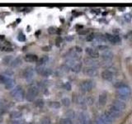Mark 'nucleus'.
Listing matches in <instances>:
<instances>
[{"label": "nucleus", "mask_w": 132, "mask_h": 124, "mask_svg": "<svg viewBox=\"0 0 132 124\" xmlns=\"http://www.w3.org/2000/svg\"><path fill=\"white\" fill-rule=\"evenodd\" d=\"M117 94L119 97V99H122L125 101V99L129 98L131 94V89L129 86L125 84L117 89Z\"/></svg>", "instance_id": "obj_1"}, {"label": "nucleus", "mask_w": 132, "mask_h": 124, "mask_svg": "<svg viewBox=\"0 0 132 124\" xmlns=\"http://www.w3.org/2000/svg\"><path fill=\"white\" fill-rule=\"evenodd\" d=\"M10 94L16 101H22L24 99V91L21 85H18L12 89Z\"/></svg>", "instance_id": "obj_2"}, {"label": "nucleus", "mask_w": 132, "mask_h": 124, "mask_svg": "<svg viewBox=\"0 0 132 124\" xmlns=\"http://www.w3.org/2000/svg\"><path fill=\"white\" fill-rule=\"evenodd\" d=\"M39 94V89L36 85H31L28 88L27 93V100L29 102H33Z\"/></svg>", "instance_id": "obj_3"}, {"label": "nucleus", "mask_w": 132, "mask_h": 124, "mask_svg": "<svg viewBox=\"0 0 132 124\" xmlns=\"http://www.w3.org/2000/svg\"><path fill=\"white\" fill-rule=\"evenodd\" d=\"M94 86H95V84L93 80H86L84 81H82L79 84V89L82 92L86 93V92H89V91L92 90L94 88Z\"/></svg>", "instance_id": "obj_4"}, {"label": "nucleus", "mask_w": 132, "mask_h": 124, "mask_svg": "<svg viewBox=\"0 0 132 124\" xmlns=\"http://www.w3.org/2000/svg\"><path fill=\"white\" fill-rule=\"evenodd\" d=\"M116 71H117L116 69L113 67V66H111V68L103 70V71L102 72V74H101L102 78L103 79V80H106V81H111L113 79Z\"/></svg>", "instance_id": "obj_5"}, {"label": "nucleus", "mask_w": 132, "mask_h": 124, "mask_svg": "<svg viewBox=\"0 0 132 124\" xmlns=\"http://www.w3.org/2000/svg\"><path fill=\"white\" fill-rule=\"evenodd\" d=\"M35 70L39 74H40V75L45 76V77L51 75V74H53V70L51 69L45 67L44 65H37Z\"/></svg>", "instance_id": "obj_6"}, {"label": "nucleus", "mask_w": 132, "mask_h": 124, "mask_svg": "<svg viewBox=\"0 0 132 124\" xmlns=\"http://www.w3.org/2000/svg\"><path fill=\"white\" fill-rule=\"evenodd\" d=\"M112 107H114L116 109H117L119 112H121V113H122V112L126 109V103H125V101L122 100V99H115V100L113 101L112 103V105H111Z\"/></svg>", "instance_id": "obj_7"}, {"label": "nucleus", "mask_w": 132, "mask_h": 124, "mask_svg": "<svg viewBox=\"0 0 132 124\" xmlns=\"http://www.w3.org/2000/svg\"><path fill=\"white\" fill-rule=\"evenodd\" d=\"M84 64L86 65V67H95L97 68L100 65V62L97 61L96 59H93L91 57H86L84 59Z\"/></svg>", "instance_id": "obj_8"}, {"label": "nucleus", "mask_w": 132, "mask_h": 124, "mask_svg": "<svg viewBox=\"0 0 132 124\" xmlns=\"http://www.w3.org/2000/svg\"><path fill=\"white\" fill-rule=\"evenodd\" d=\"M82 72H84V74L87 76L95 77L97 75L98 70H97V68H95V67H85L82 69Z\"/></svg>", "instance_id": "obj_9"}, {"label": "nucleus", "mask_w": 132, "mask_h": 124, "mask_svg": "<svg viewBox=\"0 0 132 124\" xmlns=\"http://www.w3.org/2000/svg\"><path fill=\"white\" fill-rule=\"evenodd\" d=\"M100 56L102 57V61H111V60L113 59V53L110 50H107V51H105L102 52V54L100 55Z\"/></svg>", "instance_id": "obj_10"}, {"label": "nucleus", "mask_w": 132, "mask_h": 124, "mask_svg": "<svg viewBox=\"0 0 132 124\" xmlns=\"http://www.w3.org/2000/svg\"><path fill=\"white\" fill-rule=\"evenodd\" d=\"M105 37H106V40L108 41L111 44H117V43L121 42V38H120V36L117 35H111V34H109V33H106L105 35Z\"/></svg>", "instance_id": "obj_11"}, {"label": "nucleus", "mask_w": 132, "mask_h": 124, "mask_svg": "<svg viewBox=\"0 0 132 124\" xmlns=\"http://www.w3.org/2000/svg\"><path fill=\"white\" fill-rule=\"evenodd\" d=\"M73 101L77 103V104L82 105L86 103V98L84 96H82L81 94H73Z\"/></svg>", "instance_id": "obj_12"}, {"label": "nucleus", "mask_w": 132, "mask_h": 124, "mask_svg": "<svg viewBox=\"0 0 132 124\" xmlns=\"http://www.w3.org/2000/svg\"><path fill=\"white\" fill-rule=\"evenodd\" d=\"M85 51L86 53L88 54V56L93 59H97V58L100 56V53H99L97 50H94L93 48H90V47H87L85 49Z\"/></svg>", "instance_id": "obj_13"}, {"label": "nucleus", "mask_w": 132, "mask_h": 124, "mask_svg": "<svg viewBox=\"0 0 132 124\" xmlns=\"http://www.w3.org/2000/svg\"><path fill=\"white\" fill-rule=\"evenodd\" d=\"M91 121L89 119L88 115L86 113H80L78 115V123L79 124H88V122Z\"/></svg>", "instance_id": "obj_14"}, {"label": "nucleus", "mask_w": 132, "mask_h": 124, "mask_svg": "<svg viewBox=\"0 0 132 124\" xmlns=\"http://www.w3.org/2000/svg\"><path fill=\"white\" fill-rule=\"evenodd\" d=\"M34 76V69L31 67H27L23 70V77L27 80H31Z\"/></svg>", "instance_id": "obj_15"}, {"label": "nucleus", "mask_w": 132, "mask_h": 124, "mask_svg": "<svg viewBox=\"0 0 132 124\" xmlns=\"http://www.w3.org/2000/svg\"><path fill=\"white\" fill-rule=\"evenodd\" d=\"M102 118L104 119V121L107 123V124H112L115 118L110 114V113L108 111H106L104 113H103L102 115H101Z\"/></svg>", "instance_id": "obj_16"}, {"label": "nucleus", "mask_w": 132, "mask_h": 124, "mask_svg": "<svg viewBox=\"0 0 132 124\" xmlns=\"http://www.w3.org/2000/svg\"><path fill=\"white\" fill-rule=\"evenodd\" d=\"M110 113V114L112 116V117L116 119V118H119L120 116H121V112H119L117 109H116L114 107H112V106H111L110 107H109V109L107 110Z\"/></svg>", "instance_id": "obj_17"}, {"label": "nucleus", "mask_w": 132, "mask_h": 124, "mask_svg": "<svg viewBox=\"0 0 132 124\" xmlns=\"http://www.w3.org/2000/svg\"><path fill=\"white\" fill-rule=\"evenodd\" d=\"M22 59L21 57H16L15 58L14 60H12L11 64H10V66L12 68H16V67H19V66L22 65Z\"/></svg>", "instance_id": "obj_18"}, {"label": "nucleus", "mask_w": 132, "mask_h": 124, "mask_svg": "<svg viewBox=\"0 0 132 124\" xmlns=\"http://www.w3.org/2000/svg\"><path fill=\"white\" fill-rule=\"evenodd\" d=\"M106 101H107V95H106V94L102 93V94H101L100 95H99V97H98V103H99V105L104 106L106 103Z\"/></svg>", "instance_id": "obj_19"}, {"label": "nucleus", "mask_w": 132, "mask_h": 124, "mask_svg": "<svg viewBox=\"0 0 132 124\" xmlns=\"http://www.w3.org/2000/svg\"><path fill=\"white\" fill-rule=\"evenodd\" d=\"M82 69V63L80 61H77L71 68V70L73 73H78V72H80Z\"/></svg>", "instance_id": "obj_20"}, {"label": "nucleus", "mask_w": 132, "mask_h": 124, "mask_svg": "<svg viewBox=\"0 0 132 124\" xmlns=\"http://www.w3.org/2000/svg\"><path fill=\"white\" fill-rule=\"evenodd\" d=\"M22 113L18 110L12 111L10 113V118L12 119H18L20 118H22Z\"/></svg>", "instance_id": "obj_21"}, {"label": "nucleus", "mask_w": 132, "mask_h": 124, "mask_svg": "<svg viewBox=\"0 0 132 124\" xmlns=\"http://www.w3.org/2000/svg\"><path fill=\"white\" fill-rule=\"evenodd\" d=\"M25 60L27 62H36L38 60V57L36 55H33V54H28L26 56H25Z\"/></svg>", "instance_id": "obj_22"}, {"label": "nucleus", "mask_w": 132, "mask_h": 124, "mask_svg": "<svg viewBox=\"0 0 132 124\" xmlns=\"http://www.w3.org/2000/svg\"><path fill=\"white\" fill-rule=\"evenodd\" d=\"M49 60V57L47 56H41L38 60V65H44L45 63H47Z\"/></svg>", "instance_id": "obj_23"}, {"label": "nucleus", "mask_w": 132, "mask_h": 124, "mask_svg": "<svg viewBox=\"0 0 132 124\" xmlns=\"http://www.w3.org/2000/svg\"><path fill=\"white\" fill-rule=\"evenodd\" d=\"M10 79L12 78H9L6 75H4V74H0V84H3L5 85L10 80Z\"/></svg>", "instance_id": "obj_24"}, {"label": "nucleus", "mask_w": 132, "mask_h": 124, "mask_svg": "<svg viewBox=\"0 0 132 124\" xmlns=\"http://www.w3.org/2000/svg\"><path fill=\"white\" fill-rule=\"evenodd\" d=\"M15 83L16 81L13 80V79H10V80L8 81L7 84H5V88L7 89H13V87L15 86Z\"/></svg>", "instance_id": "obj_25"}, {"label": "nucleus", "mask_w": 132, "mask_h": 124, "mask_svg": "<svg viewBox=\"0 0 132 124\" xmlns=\"http://www.w3.org/2000/svg\"><path fill=\"white\" fill-rule=\"evenodd\" d=\"M61 103H62V105L64 107H69L71 101H70V99L69 98H63L61 99Z\"/></svg>", "instance_id": "obj_26"}, {"label": "nucleus", "mask_w": 132, "mask_h": 124, "mask_svg": "<svg viewBox=\"0 0 132 124\" xmlns=\"http://www.w3.org/2000/svg\"><path fill=\"white\" fill-rule=\"evenodd\" d=\"M49 105H50V107H52V109H60V106H61L60 103L56 102V101H55V102H51V103H50V104H49Z\"/></svg>", "instance_id": "obj_27"}, {"label": "nucleus", "mask_w": 132, "mask_h": 124, "mask_svg": "<svg viewBox=\"0 0 132 124\" xmlns=\"http://www.w3.org/2000/svg\"><path fill=\"white\" fill-rule=\"evenodd\" d=\"M45 105V103H44V100L43 99H41V98H39V99H37V100L35 101V106L37 107H42L43 106Z\"/></svg>", "instance_id": "obj_28"}, {"label": "nucleus", "mask_w": 132, "mask_h": 124, "mask_svg": "<svg viewBox=\"0 0 132 124\" xmlns=\"http://www.w3.org/2000/svg\"><path fill=\"white\" fill-rule=\"evenodd\" d=\"M97 51H107V50L109 49L108 47V45H99L97 47Z\"/></svg>", "instance_id": "obj_29"}, {"label": "nucleus", "mask_w": 132, "mask_h": 124, "mask_svg": "<svg viewBox=\"0 0 132 124\" xmlns=\"http://www.w3.org/2000/svg\"><path fill=\"white\" fill-rule=\"evenodd\" d=\"M66 116H67V118L72 120L75 118V113L73 110H69L68 112H66Z\"/></svg>", "instance_id": "obj_30"}, {"label": "nucleus", "mask_w": 132, "mask_h": 124, "mask_svg": "<svg viewBox=\"0 0 132 124\" xmlns=\"http://www.w3.org/2000/svg\"><path fill=\"white\" fill-rule=\"evenodd\" d=\"M13 74H14L13 70L11 69H8L4 70V75H6V76H7V77L12 78V76H13Z\"/></svg>", "instance_id": "obj_31"}, {"label": "nucleus", "mask_w": 132, "mask_h": 124, "mask_svg": "<svg viewBox=\"0 0 132 124\" xmlns=\"http://www.w3.org/2000/svg\"><path fill=\"white\" fill-rule=\"evenodd\" d=\"M95 124H107V123L104 121V119L102 118V116H98V117L96 118Z\"/></svg>", "instance_id": "obj_32"}, {"label": "nucleus", "mask_w": 132, "mask_h": 124, "mask_svg": "<svg viewBox=\"0 0 132 124\" xmlns=\"http://www.w3.org/2000/svg\"><path fill=\"white\" fill-rule=\"evenodd\" d=\"M12 56H5L3 58V64L4 65H8V64H11V62H12Z\"/></svg>", "instance_id": "obj_33"}, {"label": "nucleus", "mask_w": 132, "mask_h": 124, "mask_svg": "<svg viewBox=\"0 0 132 124\" xmlns=\"http://www.w3.org/2000/svg\"><path fill=\"white\" fill-rule=\"evenodd\" d=\"M60 124H73L72 122V120L67 118H62L60 122Z\"/></svg>", "instance_id": "obj_34"}, {"label": "nucleus", "mask_w": 132, "mask_h": 124, "mask_svg": "<svg viewBox=\"0 0 132 124\" xmlns=\"http://www.w3.org/2000/svg\"><path fill=\"white\" fill-rule=\"evenodd\" d=\"M40 124H51V119H50L49 118H43L40 120Z\"/></svg>", "instance_id": "obj_35"}, {"label": "nucleus", "mask_w": 132, "mask_h": 124, "mask_svg": "<svg viewBox=\"0 0 132 124\" xmlns=\"http://www.w3.org/2000/svg\"><path fill=\"white\" fill-rule=\"evenodd\" d=\"M69 69H69L65 64L63 65H61V67H60V71H61V72H63V73H67V72H69Z\"/></svg>", "instance_id": "obj_36"}, {"label": "nucleus", "mask_w": 132, "mask_h": 124, "mask_svg": "<svg viewBox=\"0 0 132 124\" xmlns=\"http://www.w3.org/2000/svg\"><path fill=\"white\" fill-rule=\"evenodd\" d=\"M93 103H94V98L92 96L86 98V103L88 105H92Z\"/></svg>", "instance_id": "obj_37"}, {"label": "nucleus", "mask_w": 132, "mask_h": 124, "mask_svg": "<svg viewBox=\"0 0 132 124\" xmlns=\"http://www.w3.org/2000/svg\"><path fill=\"white\" fill-rule=\"evenodd\" d=\"M95 37H96V36H95L94 33H90V34H88V36H87L86 40L88 41H93L95 39Z\"/></svg>", "instance_id": "obj_38"}, {"label": "nucleus", "mask_w": 132, "mask_h": 124, "mask_svg": "<svg viewBox=\"0 0 132 124\" xmlns=\"http://www.w3.org/2000/svg\"><path fill=\"white\" fill-rule=\"evenodd\" d=\"M95 39H96V41H98V42H102V41H106V37L104 36H96V37H95Z\"/></svg>", "instance_id": "obj_39"}, {"label": "nucleus", "mask_w": 132, "mask_h": 124, "mask_svg": "<svg viewBox=\"0 0 132 124\" xmlns=\"http://www.w3.org/2000/svg\"><path fill=\"white\" fill-rule=\"evenodd\" d=\"M64 88L66 90L70 91V90H71V89H72V86H71V84H70V83L66 82L65 84H64Z\"/></svg>", "instance_id": "obj_40"}, {"label": "nucleus", "mask_w": 132, "mask_h": 124, "mask_svg": "<svg viewBox=\"0 0 132 124\" xmlns=\"http://www.w3.org/2000/svg\"><path fill=\"white\" fill-rule=\"evenodd\" d=\"M56 32H57L56 28L54 27H51L48 29V32L50 33V34H55V33H56Z\"/></svg>", "instance_id": "obj_41"}, {"label": "nucleus", "mask_w": 132, "mask_h": 124, "mask_svg": "<svg viewBox=\"0 0 132 124\" xmlns=\"http://www.w3.org/2000/svg\"><path fill=\"white\" fill-rule=\"evenodd\" d=\"M18 38L20 41H25V40H26V36H25V35L22 34V33H20V34L18 35Z\"/></svg>", "instance_id": "obj_42"}, {"label": "nucleus", "mask_w": 132, "mask_h": 124, "mask_svg": "<svg viewBox=\"0 0 132 124\" xmlns=\"http://www.w3.org/2000/svg\"><path fill=\"white\" fill-rule=\"evenodd\" d=\"M73 50H74V51H75V52L78 53V54H80V53L82 52V49L80 47H75L73 48Z\"/></svg>", "instance_id": "obj_43"}, {"label": "nucleus", "mask_w": 132, "mask_h": 124, "mask_svg": "<svg viewBox=\"0 0 132 124\" xmlns=\"http://www.w3.org/2000/svg\"><path fill=\"white\" fill-rule=\"evenodd\" d=\"M88 31L85 30V31H80V32H78V33H79L80 35H86V34H87V33H88Z\"/></svg>", "instance_id": "obj_44"}, {"label": "nucleus", "mask_w": 132, "mask_h": 124, "mask_svg": "<svg viewBox=\"0 0 132 124\" xmlns=\"http://www.w3.org/2000/svg\"><path fill=\"white\" fill-rule=\"evenodd\" d=\"M61 41H62V38H61V37H57V39H56V43H57V44H60V43H61Z\"/></svg>", "instance_id": "obj_45"}, {"label": "nucleus", "mask_w": 132, "mask_h": 124, "mask_svg": "<svg viewBox=\"0 0 132 124\" xmlns=\"http://www.w3.org/2000/svg\"><path fill=\"white\" fill-rule=\"evenodd\" d=\"M50 49H51V47H43V50H44V51H50Z\"/></svg>", "instance_id": "obj_46"}, {"label": "nucleus", "mask_w": 132, "mask_h": 124, "mask_svg": "<svg viewBox=\"0 0 132 124\" xmlns=\"http://www.w3.org/2000/svg\"><path fill=\"white\" fill-rule=\"evenodd\" d=\"M129 36H130V39H132V32H129Z\"/></svg>", "instance_id": "obj_47"}, {"label": "nucleus", "mask_w": 132, "mask_h": 124, "mask_svg": "<svg viewBox=\"0 0 132 124\" xmlns=\"http://www.w3.org/2000/svg\"><path fill=\"white\" fill-rule=\"evenodd\" d=\"M88 124H93V123L92 122V121H90V122H88Z\"/></svg>", "instance_id": "obj_48"}, {"label": "nucleus", "mask_w": 132, "mask_h": 124, "mask_svg": "<svg viewBox=\"0 0 132 124\" xmlns=\"http://www.w3.org/2000/svg\"><path fill=\"white\" fill-rule=\"evenodd\" d=\"M18 124H23V123H18Z\"/></svg>", "instance_id": "obj_49"}, {"label": "nucleus", "mask_w": 132, "mask_h": 124, "mask_svg": "<svg viewBox=\"0 0 132 124\" xmlns=\"http://www.w3.org/2000/svg\"><path fill=\"white\" fill-rule=\"evenodd\" d=\"M31 124H34V123H31Z\"/></svg>", "instance_id": "obj_50"}, {"label": "nucleus", "mask_w": 132, "mask_h": 124, "mask_svg": "<svg viewBox=\"0 0 132 124\" xmlns=\"http://www.w3.org/2000/svg\"><path fill=\"white\" fill-rule=\"evenodd\" d=\"M77 124H79V123H77Z\"/></svg>", "instance_id": "obj_51"}]
</instances>
